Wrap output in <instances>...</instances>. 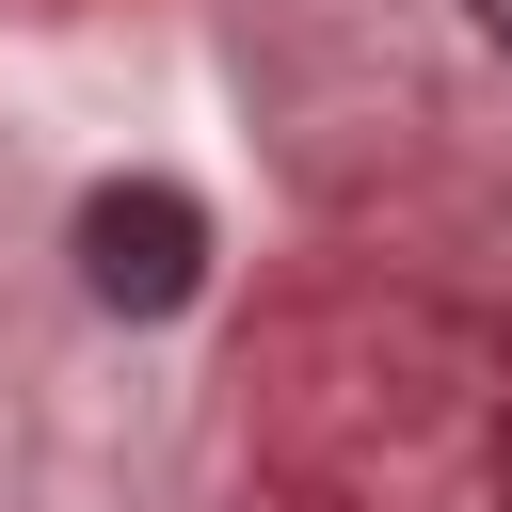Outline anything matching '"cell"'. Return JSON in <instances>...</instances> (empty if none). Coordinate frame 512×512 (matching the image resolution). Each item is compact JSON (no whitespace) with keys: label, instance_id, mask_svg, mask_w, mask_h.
Masks as SVG:
<instances>
[{"label":"cell","instance_id":"cell-1","mask_svg":"<svg viewBox=\"0 0 512 512\" xmlns=\"http://www.w3.org/2000/svg\"><path fill=\"white\" fill-rule=\"evenodd\" d=\"M80 288H96L112 320H176V304L208 288V208H192L176 176H112V192L80 208Z\"/></svg>","mask_w":512,"mask_h":512},{"label":"cell","instance_id":"cell-2","mask_svg":"<svg viewBox=\"0 0 512 512\" xmlns=\"http://www.w3.org/2000/svg\"><path fill=\"white\" fill-rule=\"evenodd\" d=\"M464 16H480V48H512V0H464Z\"/></svg>","mask_w":512,"mask_h":512}]
</instances>
